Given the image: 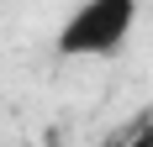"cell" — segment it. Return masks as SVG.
I'll list each match as a JSON object with an SVG mask.
<instances>
[{"instance_id":"7a4b0ae2","label":"cell","mask_w":153,"mask_h":147,"mask_svg":"<svg viewBox=\"0 0 153 147\" xmlns=\"http://www.w3.org/2000/svg\"><path fill=\"white\" fill-rule=\"evenodd\" d=\"M122 147H153V116H143L137 126L127 132V142H122Z\"/></svg>"},{"instance_id":"6da1fadb","label":"cell","mask_w":153,"mask_h":147,"mask_svg":"<svg viewBox=\"0 0 153 147\" xmlns=\"http://www.w3.org/2000/svg\"><path fill=\"white\" fill-rule=\"evenodd\" d=\"M137 5L143 0H85L58 32V58H111L122 53L132 26H137Z\"/></svg>"},{"instance_id":"3957f363","label":"cell","mask_w":153,"mask_h":147,"mask_svg":"<svg viewBox=\"0 0 153 147\" xmlns=\"http://www.w3.org/2000/svg\"><path fill=\"white\" fill-rule=\"evenodd\" d=\"M122 142H127V137H111V142H100V147H122Z\"/></svg>"}]
</instances>
